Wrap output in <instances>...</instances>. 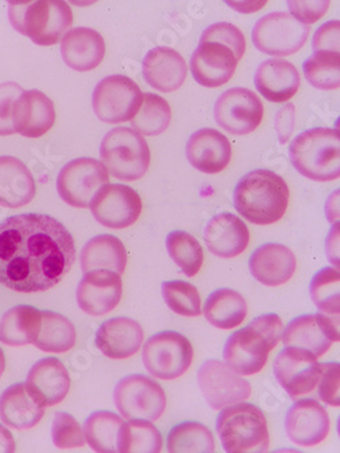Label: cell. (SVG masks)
<instances>
[{
	"instance_id": "d4e9b609",
	"label": "cell",
	"mask_w": 340,
	"mask_h": 453,
	"mask_svg": "<svg viewBox=\"0 0 340 453\" xmlns=\"http://www.w3.org/2000/svg\"><path fill=\"white\" fill-rule=\"evenodd\" d=\"M144 333L138 321L115 318L101 324L96 335L98 350L111 359H127L141 350Z\"/></svg>"
},
{
	"instance_id": "f1b7e54d",
	"label": "cell",
	"mask_w": 340,
	"mask_h": 453,
	"mask_svg": "<svg viewBox=\"0 0 340 453\" xmlns=\"http://www.w3.org/2000/svg\"><path fill=\"white\" fill-rule=\"evenodd\" d=\"M298 70L288 60L270 59L259 65L255 75L258 92L271 103H286L298 92Z\"/></svg>"
},
{
	"instance_id": "60d3db41",
	"label": "cell",
	"mask_w": 340,
	"mask_h": 453,
	"mask_svg": "<svg viewBox=\"0 0 340 453\" xmlns=\"http://www.w3.org/2000/svg\"><path fill=\"white\" fill-rule=\"evenodd\" d=\"M308 82L320 90H335L340 86V57L337 52H314L304 63Z\"/></svg>"
},
{
	"instance_id": "6da1fadb",
	"label": "cell",
	"mask_w": 340,
	"mask_h": 453,
	"mask_svg": "<svg viewBox=\"0 0 340 453\" xmlns=\"http://www.w3.org/2000/svg\"><path fill=\"white\" fill-rule=\"evenodd\" d=\"M75 262L73 235L42 214L14 215L0 222V283L18 293L55 288Z\"/></svg>"
},
{
	"instance_id": "484cf974",
	"label": "cell",
	"mask_w": 340,
	"mask_h": 453,
	"mask_svg": "<svg viewBox=\"0 0 340 453\" xmlns=\"http://www.w3.org/2000/svg\"><path fill=\"white\" fill-rule=\"evenodd\" d=\"M44 414L45 404L27 383L14 384L0 396V419L12 429H32Z\"/></svg>"
},
{
	"instance_id": "d6986e66",
	"label": "cell",
	"mask_w": 340,
	"mask_h": 453,
	"mask_svg": "<svg viewBox=\"0 0 340 453\" xmlns=\"http://www.w3.org/2000/svg\"><path fill=\"white\" fill-rule=\"evenodd\" d=\"M329 427L328 412L314 399L296 402L286 415V434L298 447H314L323 442Z\"/></svg>"
},
{
	"instance_id": "ac0fdd59",
	"label": "cell",
	"mask_w": 340,
	"mask_h": 453,
	"mask_svg": "<svg viewBox=\"0 0 340 453\" xmlns=\"http://www.w3.org/2000/svg\"><path fill=\"white\" fill-rule=\"evenodd\" d=\"M123 282L120 274L113 271L98 270L86 273L77 288L81 310L90 316L108 315L120 303Z\"/></svg>"
},
{
	"instance_id": "7bdbcfd3",
	"label": "cell",
	"mask_w": 340,
	"mask_h": 453,
	"mask_svg": "<svg viewBox=\"0 0 340 453\" xmlns=\"http://www.w3.org/2000/svg\"><path fill=\"white\" fill-rule=\"evenodd\" d=\"M339 270L326 267L320 270L311 283V296L324 315H339Z\"/></svg>"
},
{
	"instance_id": "681fc988",
	"label": "cell",
	"mask_w": 340,
	"mask_h": 453,
	"mask_svg": "<svg viewBox=\"0 0 340 453\" xmlns=\"http://www.w3.org/2000/svg\"><path fill=\"white\" fill-rule=\"evenodd\" d=\"M339 21H331L317 29L313 37L314 52L339 53Z\"/></svg>"
},
{
	"instance_id": "8992f818",
	"label": "cell",
	"mask_w": 340,
	"mask_h": 453,
	"mask_svg": "<svg viewBox=\"0 0 340 453\" xmlns=\"http://www.w3.org/2000/svg\"><path fill=\"white\" fill-rule=\"evenodd\" d=\"M217 430L226 452L264 453L270 447L267 419L255 404L241 402L222 409Z\"/></svg>"
},
{
	"instance_id": "30bf717a",
	"label": "cell",
	"mask_w": 340,
	"mask_h": 453,
	"mask_svg": "<svg viewBox=\"0 0 340 453\" xmlns=\"http://www.w3.org/2000/svg\"><path fill=\"white\" fill-rule=\"evenodd\" d=\"M143 103V93L131 78L111 75L94 88L93 110L104 123L118 124L135 118Z\"/></svg>"
},
{
	"instance_id": "f6af8a7d",
	"label": "cell",
	"mask_w": 340,
	"mask_h": 453,
	"mask_svg": "<svg viewBox=\"0 0 340 453\" xmlns=\"http://www.w3.org/2000/svg\"><path fill=\"white\" fill-rule=\"evenodd\" d=\"M200 42H218V44L226 45L235 52L238 60L245 53L243 33L237 27L228 22H220L207 27L200 37Z\"/></svg>"
},
{
	"instance_id": "9c48e42d",
	"label": "cell",
	"mask_w": 340,
	"mask_h": 453,
	"mask_svg": "<svg viewBox=\"0 0 340 453\" xmlns=\"http://www.w3.org/2000/svg\"><path fill=\"white\" fill-rule=\"evenodd\" d=\"M115 404L126 419L157 421L166 410V395L157 381L143 374H131L119 381Z\"/></svg>"
},
{
	"instance_id": "7402d4cb",
	"label": "cell",
	"mask_w": 340,
	"mask_h": 453,
	"mask_svg": "<svg viewBox=\"0 0 340 453\" xmlns=\"http://www.w3.org/2000/svg\"><path fill=\"white\" fill-rule=\"evenodd\" d=\"M187 158L203 173L215 174L225 171L232 159L229 139L212 128H202L187 142Z\"/></svg>"
},
{
	"instance_id": "4dcf8cb0",
	"label": "cell",
	"mask_w": 340,
	"mask_h": 453,
	"mask_svg": "<svg viewBox=\"0 0 340 453\" xmlns=\"http://www.w3.org/2000/svg\"><path fill=\"white\" fill-rule=\"evenodd\" d=\"M35 196V179L24 162L12 156L0 157V206L19 209Z\"/></svg>"
},
{
	"instance_id": "74e56055",
	"label": "cell",
	"mask_w": 340,
	"mask_h": 453,
	"mask_svg": "<svg viewBox=\"0 0 340 453\" xmlns=\"http://www.w3.org/2000/svg\"><path fill=\"white\" fill-rule=\"evenodd\" d=\"M215 449L212 430L197 422H182L170 430L167 450L172 453H212Z\"/></svg>"
},
{
	"instance_id": "83f0119b",
	"label": "cell",
	"mask_w": 340,
	"mask_h": 453,
	"mask_svg": "<svg viewBox=\"0 0 340 453\" xmlns=\"http://www.w3.org/2000/svg\"><path fill=\"white\" fill-rule=\"evenodd\" d=\"M60 50L68 67L85 73L103 63L106 47L100 33L90 27H75L63 37Z\"/></svg>"
},
{
	"instance_id": "603a6c76",
	"label": "cell",
	"mask_w": 340,
	"mask_h": 453,
	"mask_svg": "<svg viewBox=\"0 0 340 453\" xmlns=\"http://www.w3.org/2000/svg\"><path fill=\"white\" fill-rule=\"evenodd\" d=\"M250 230L237 215L220 212L205 227V242L210 252L223 259H233L247 250Z\"/></svg>"
},
{
	"instance_id": "e0dca14e",
	"label": "cell",
	"mask_w": 340,
	"mask_h": 453,
	"mask_svg": "<svg viewBox=\"0 0 340 453\" xmlns=\"http://www.w3.org/2000/svg\"><path fill=\"white\" fill-rule=\"evenodd\" d=\"M274 374L282 388L291 397H298L316 389L321 376V364L308 351L288 348L276 357Z\"/></svg>"
},
{
	"instance_id": "7c38bea8",
	"label": "cell",
	"mask_w": 340,
	"mask_h": 453,
	"mask_svg": "<svg viewBox=\"0 0 340 453\" xmlns=\"http://www.w3.org/2000/svg\"><path fill=\"white\" fill-rule=\"evenodd\" d=\"M309 27L288 12L264 15L253 27L255 47L271 57H290L298 52L309 37Z\"/></svg>"
},
{
	"instance_id": "ab89813d",
	"label": "cell",
	"mask_w": 340,
	"mask_h": 453,
	"mask_svg": "<svg viewBox=\"0 0 340 453\" xmlns=\"http://www.w3.org/2000/svg\"><path fill=\"white\" fill-rule=\"evenodd\" d=\"M166 250L187 277H195L199 273L205 255L202 245L189 233L182 230L170 233L166 239Z\"/></svg>"
},
{
	"instance_id": "c3c4849f",
	"label": "cell",
	"mask_w": 340,
	"mask_h": 453,
	"mask_svg": "<svg viewBox=\"0 0 340 453\" xmlns=\"http://www.w3.org/2000/svg\"><path fill=\"white\" fill-rule=\"evenodd\" d=\"M289 9L297 21L309 27L328 12L329 2H289Z\"/></svg>"
},
{
	"instance_id": "f907efd6",
	"label": "cell",
	"mask_w": 340,
	"mask_h": 453,
	"mask_svg": "<svg viewBox=\"0 0 340 453\" xmlns=\"http://www.w3.org/2000/svg\"><path fill=\"white\" fill-rule=\"evenodd\" d=\"M294 116H296V110H294L293 104L283 106L276 115L275 127L278 131L279 142L282 144L286 143L293 133L294 123H296Z\"/></svg>"
},
{
	"instance_id": "7dc6e473",
	"label": "cell",
	"mask_w": 340,
	"mask_h": 453,
	"mask_svg": "<svg viewBox=\"0 0 340 453\" xmlns=\"http://www.w3.org/2000/svg\"><path fill=\"white\" fill-rule=\"evenodd\" d=\"M22 93L24 88L18 83L6 82L0 85V136L15 134L12 119V105Z\"/></svg>"
},
{
	"instance_id": "ba28073f",
	"label": "cell",
	"mask_w": 340,
	"mask_h": 453,
	"mask_svg": "<svg viewBox=\"0 0 340 453\" xmlns=\"http://www.w3.org/2000/svg\"><path fill=\"white\" fill-rule=\"evenodd\" d=\"M142 358L147 372L157 379H179L191 366L194 348L182 334L162 331L146 342Z\"/></svg>"
},
{
	"instance_id": "9a60e30c",
	"label": "cell",
	"mask_w": 340,
	"mask_h": 453,
	"mask_svg": "<svg viewBox=\"0 0 340 453\" xmlns=\"http://www.w3.org/2000/svg\"><path fill=\"white\" fill-rule=\"evenodd\" d=\"M218 126L233 135H247L258 130L263 120L264 108L260 98L250 88H235L220 95L215 103Z\"/></svg>"
},
{
	"instance_id": "cb8c5ba5",
	"label": "cell",
	"mask_w": 340,
	"mask_h": 453,
	"mask_svg": "<svg viewBox=\"0 0 340 453\" xmlns=\"http://www.w3.org/2000/svg\"><path fill=\"white\" fill-rule=\"evenodd\" d=\"M297 259L293 250L286 245L268 242L252 253L250 260L251 274L266 286H281L293 278Z\"/></svg>"
},
{
	"instance_id": "4316f807",
	"label": "cell",
	"mask_w": 340,
	"mask_h": 453,
	"mask_svg": "<svg viewBox=\"0 0 340 453\" xmlns=\"http://www.w3.org/2000/svg\"><path fill=\"white\" fill-rule=\"evenodd\" d=\"M187 71L184 58L172 48H153L143 59L144 80L159 92H176L185 82Z\"/></svg>"
},
{
	"instance_id": "bcb514c9",
	"label": "cell",
	"mask_w": 340,
	"mask_h": 453,
	"mask_svg": "<svg viewBox=\"0 0 340 453\" xmlns=\"http://www.w3.org/2000/svg\"><path fill=\"white\" fill-rule=\"evenodd\" d=\"M339 362H324L321 364V376H320L319 395L321 401L329 406L339 407Z\"/></svg>"
},
{
	"instance_id": "52a82bcc",
	"label": "cell",
	"mask_w": 340,
	"mask_h": 453,
	"mask_svg": "<svg viewBox=\"0 0 340 453\" xmlns=\"http://www.w3.org/2000/svg\"><path fill=\"white\" fill-rule=\"evenodd\" d=\"M100 156L108 173L123 181H135L149 171V144L128 127H116L104 136Z\"/></svg>"
},
{
	"instance_id": "ffe728a7",
	"label": "cell",
	"mask_w": 340,
	"mask_h": 453,
	"mask_svg": "<svg viewBox=\"0 0 340 453\" xmlns=\"http://www.w3.org/2000/svg\"><path fill=\"white\" fill-rule=\"evenodd\" d=\"M240 60L230 48L218 42H200L191 58L195 81L205 88H220L232 80Z\"/></svg>"
},
{
	"instance_id": "b9f144b4",
	"label": "cell",
	"mask_w": 340,
	"mask_h": 453,
	"mask_svg": "<svg viewBox=\"0 0 340 453\" xmlns=\"http://www.w3.org/2000/svg\"><path fill=\"white\" fill-rule=\"evenodd\" d=\"M165 303L177 315L195 318L202 313V301L197 288L184 280H167L162 283Z\"/></svg>"
},
{
	"instance_id": "816d5d0a",
	"label": "cell",
	"mask_w": 340,
	"mask_h": 453,
	"mask_svg": "<svg viewBox=\"0 0 340 453\" xmlns=\"http://www.w3.org/2000/svg\"><path fill=\"white\" fill-rule=\"evenodd\" d=\"M15 452L14 437L12 436V432L4 425H0V453H12Z\"/></svg>"
},
{
	"instance_id": "d6a6232c",
	"label": "cell",
	"mask_w": 340,
	"mask_h": 453,
	"mask_svg": "<svg viewBox=\"0 0 340 453\" xmlns=\"http://www.w3.org/2000/svg\"><path fill=\"white\" fill-rule=\"evenodd\" d=\"M247 301L232 288H220L205 303V316L212 326L220 330L238 327L247 318Z\"/></svg>"
},
{
	"instance_id": "836d02e7",
	"label": "cell",
	"mask_w": 340,
	"mask_h": 453,
	"mask_svg": "<svg viewBox=\"0 0 340 453\" xmlns=\"http://www.w3.org/2000/svg\"><path fill=\"white\" fill-rule=\"evenodd\" d=\"M42 323V311L33 306H14L0 319V342L19 348L35 342Z\"/></svg>"
},
{
	"instance_id": "3957f363",
	"label": "cell",
	"mask_w": 340,
	"mask_h": 453,
	"mask_svg": "<svg viewBox=\"0 0 340 453\" xmlns=\"http://www.w3.org/2000/svg\"><path fill=\"white\" fill-rule=\"evenodd\" d=\"M282 335L283 321L275 313L255 319L226 342L223 350L226 365L240 376L259 373L267 364L268 356L278 346Z\"/></svg>"
},
{
	"instance_id": "7a4b0ae2",
	"label": "cell",
	"mask_w": 340,
	"mask_h": 453,
	"mask_svg": "<svg viewBox=\"0 0 340 453\" xmlns=\"http://www.w3.org/2000/svg\"><path fill=\"white\" fill-rule=\"evenodd\" d=\"M289 191L283 177L267 169L250 172L235 189V207L238 214L255 225H271L288 211Z\"/></svg>"
},
{
	"instance_id": "2e32d148",
	"label": "cell",
	"mask_w": 340,
	"mask_h": 453,
	"mask_svg": "<svg viewBox=\"0 0 340 453\" xmlns=\"http://www.w3.org/2000/svg\"><path fill=\"white\" fill-rule=\"evenodd\" d=\"M142 207L138 192L123 184H106L90 204L96 221L109 229H126L135 224Z\"/></svg>"
},
{
	"instance_id": "1f68e13d",
	"label": "cell",
	"mask_w": 340,
	"mask_h": 453,
	"mask_svg": "<svg viewBox=\"0 0 340 453\" xmlns=\"http://www.w3.org/2000/svg\"><path fill=\"white\" fill-rule=\"evenodd\" d=\"M83 273L106 270L123 274L127 265V252L123 242L111 234H101L91 239L81 253Z\"/></svg>"
},
{
	"instance_id": "44dd1931",
	"label": "cell",
	"mask_w": 340,
	"mask_h": 453,
	"mask_svg": "<svg viewBox=\"0 0 340 453\" xmlns=\"http://www.w3.org/2000/svg\"><path fill=\"white\" fill-rule=\"evenodd\" d=\"M12 119L15 133L25 138H42L55 124V105L40 90H27L15 100Z\"/></svg>"
},
{
	"instance_id": "8fae6325",
	"label": "cell",
	"mask_w": 340,
	"mask_h": 453,
	"mask_svg": "<svg viewBox=\"0 0 340 453\" xmlns=\"http://www.w3.org/2000/svg\"><path fill=\"white\" fill-rule=\"evenodd\" d=\"M106 184H109V173L103 162L94 158H77L63 166L56 188L68 206L88 209Z\"/></svg>"
},
{
	"instance_id": "4fadbf2b",
	"label": "cell",
	"mask_w": 340,
	"mask_h": 453,
	"mask_svg": "<svg viewBox=\"0 0 340 453\" xmlns=\"http://www.w3.org/2000/svg\"><path fill=\"white\" fill-rule=\"evenodd\" d=\"M197 383L205 401L214 410L241 403L252 395V387L247 380L217 359L205 362L200 366Z\"/></svg>"
},
{
	"instance_id": "f546056e",
	"label": "cell",
	"mask_w": 340,
	"mask_h": 453,
	"mask_svg": "<svg viewBox=\"0 0 340 453\" xmlns=\"http://www.w3.org/2000/svg\"><path fill=\"white\" fill-rule=\"evenodd\" d=\"M70 374L60 359L48 357L37 362L27 374V387L45 407L65 401L70 391Z\"/></svg>"
},
{
	"instance_id": "ee69618b",
	"label": "cell",
	"mask_w": 340,
	"mask_h": 453,
	"mask_svg": "<svg viewBox=\"0 0 340 453\" xmlns=\"http://www.w3.org/2000/svg\"><path fill=\"white\" fill-rule=\"evenodd\" d=\"M53 444L60 449L80 448L85 445V433L80 422L67 412H58L52 425Z\"/></svg>"
},
{
	"instance_id": "277c9868",
	"label": "cell",
	"mask_w": 340,
	"mask_h": 453,
	"mask_svg": "<svg viewBox=\"0 0 340 453\" xmlns=\"http://www.w3.org/2000/svg\"><path fill=\"white\" fill-rule=\"evenodd\" d=\"M9 18L18 33L42 47L58 44L73 22V10L60 0L10 2Z\"/></svg>"
},
{
	"instance_id": "f5cc1de1",
	"label": "cell",
	"mask_w": 340,
	"mask_h": 453,
	"mask_svg": "<svg viewBox=\"0 0 340 453\" xmlns=\"http://www.w3.org/2000/svg\"><path fill=\"white\" fill-rule=\"evenodd\" d=\"M4 369H6V358H4V353L0 349V377L4 376Z\"/></svg>"
},
{
	"instance_id": "f35d334b",
	"label": "cell",
	"mask_w": 340,
	"mask_h": 453,
	"mask_svg": "<svg viewBox=\"0 0 340 453\" xmlns=\"http://www.w3.org/2000/svg\"><path fill=\"white\" fill-rule=\"evenodd\" d=\"M172 120V110L165 98L153 93L143 95V103L131 124L141 135L156 136L165 133Z\"/></svg>"
},
{
	"instance_id": "5b68a950",
	"label": "cell",
	"mask_w": 340,
	"mask_h": 453,
	"mask_svg": "<svg viewBox=\"0 0 340 453\" xmlns=\"http://www.w3.org/2000/svg\"><path fill=\"white\" fill-rule=\"evenodd\" d=\"M290 158L298 173L314 181L339 179V131L320 127L299 134L291 142Z\"/></svg>"
},
{
	"instance_id": "e575fe53",
	"label": "cell",
	"mask_w": 340,
	"mask_h": 453,
	"mask_svg": "<svg viewBox=\"0 0 340 453\" xmlns=\"http://www.w3.org/2000/svg\"><path fill=\"white\" fill-rule=\"evenodd\" d=\"M77 330L66 316L52 311H42V323L35 336V348L48 353H66L75 346Z\"/></svg>"
},
{
	"instance_id": "5bb4252c",
	"label": "cell",
	"mask_w": 340,
	"mask_h": 453,
	"mask_svg": "<svg viewBox=\"0 0 340 453\" xmlns=\"http://www.w3.org/2000/svg\"><path fill=\"white\" fill-rule=\"evenodd\" d=\"M339 315H304L289 323L282 335L286 348L324 356L334 342H339Z\"/></svg>"
},
{
	"instance_id": "d590c367",
	"label": "cell",
	"mask_w": 340,
	"mask_h": 453,
	"mask_svg": "<svg viewBox=\"0 0 340 453\" xmlns=\"http://www.w3.org/2000/svg\"><path fill=\"white\" fill-rule=\"evenodd\" d=\"M162 449L159 430L147 419H128L119 433L118 452L158 453Z\"/></svg>"
},
{
	"instance_id": "8d00e7d4",
	"label": "cell",
	"mask_w": 340,
	"mask_h": 453,
	"mask_svg": "<svg viewBox=\"0 0 340 453\" xmlns=\"http://www.w3.org/2000/svg\"><path fill=\"white\" fill-rule=\"evenodd\" d=\"M121 425H123V419L115 412H93L85 422V430H83L85 440L96 452H118Z\"/></svg>"
}]
</instances>
